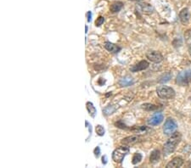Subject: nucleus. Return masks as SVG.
<instances>
[{"label": "nucleus", "mask_w": 191, "mask_h": 168, "mask_svg": "<svg viewBox=\"0 0 191 168\" xmlns=\"http://www.w3.org/2000/svg\"><path fill=\"white\" fill-rule=\"evenodd\" d=\"M181 139L182 136L180 134V132H173L171 137H170V139H168L167 143L165 144L164 149H163L165 154L166 155H169V154H171V153L174 151L178 144H179V143L181 141Z\"/></svg>", "instance_id": "obj_1"}, {"label": "nucleus", "mask_w": 191, "mask_h": 168, "mask_svg": "<svg viewBox=\"0 0 191 168\" xmlns=\"http://www.w3.org/2000/svg\"><path fill=\"white\" fill-rule=\"evenodd\" d=\"M156 93L161 99H171L175 97L174 89L168 86H159L156 88Z\"/></svg>", "instance_id": "obj_2"}, {"label": "nucleus", "mask_w": 191, "mask_h": 168, "mask_svg": "<svg viewBox=\"0 0 191 168\" xmlns=\"http://www.w3.org/2000/svg\"><path fill=\"white\" fill-rule=\"evenodd\" d=\"M129 153V148L125 145V146H121L119 148L115 149V150L112 153V159L113 161L116 163H122L123 159L126 155Z\"/></svg>", "instance_id": "obj_3"}, {"label": "nucleus", "mask_w": 191, "mask_h": 168, "mask_svg": "<svg viewBox=\"0 0 191 168\" xmlns=\"http://www.w3.org/2000/svg\"><path fill=\"white\" fill-rule=\"evenodd\" d=\"M191 82V70L181 71L177 76L176 83L180 86H187Z\"/></svg>", "instance_id": "obj_4"}, {"label": "nucleus", "mask_w": 191, "mask_h": 168, "mask_svg": "<svg viewBox=\"0 0 191 168\" xmlns=\"http://www.w3.org/2000/svg\"><path fill=\"white\" fill-rule=\"evenodd\" d=\"M178 125L177 122H175L173 119L168 118L166 122H165L164 127H163V132L166 135H171L175 131L177 130Z\"/></svg>", "instance_id": "obj_5"}, {"label": "nucleus", "mask_w": 191, "mask_h": 168, "mask_svg": "<svg viewBox=\"0 0 191 168\" xmlns=\"http://www.w3.org/2000/svg\"><path fill=\"white\" fill-rule=\"evenodd\" d=\"M146 57L149 60L154 63H160L163 60V56L158 51H149L146 54Z\"/></svg>", "instance_id": "obj_6"}, {"label": "nucleus", "mask_w": 191, "mask_h": 168, "mask_svg": "<svg viewBox=\"0 0 191 168\" xmlns=\"http://www.w3.org/2000/svg\"><path fill=\"white\" fill-rule=\"evenodd\" d=\"M164 119V115L162 113H156L152 117L148 120V124L150 126H157L161 124Z\"/></svg>", "instance_id": "obj_7"}, {"label": "nucleus", "mask_w": 191, "mask_h": 168, "mask_svg": "<svg viewBox=\"0 0 191 168\" xmlns=\"http://www.w3.org/2000/svg\"><path fill=\"white\" fill-rule=\"evenodd\" d=\"M150 66L148 61L146 60H141L140 62H138V64H136L134 66H132L131 68H130V71L132 72H138V71H144V70L147 69Z\"/></svg>", "instance_id": "obj_8"}, {"label": "nucleus", "mask_w": 191, "mask_h": 168, "mask_svg": "<svg viewBox=\"0 0 191 168\" xmlns=\"http://www.w3.org/2000/svg\"><path fill=\"white\" fill-rule=\"evenodd\" d=\"M140 140H141V138H140L139 136H129V137H127L125 139H122V144H123L124 145H127V146H129V145H132L134 144H137V143L140 141Z\"/></svg>", "instance_id": "obj_9"}, {"label": "nucleus", "mask_w": 191, "mask_h": 168, "mask_svg": "<svg viewBox=\"0 0 191 168\" xmlns=\"http://www.w3.org/2000/svg\"><path fill=\"white\" fill-rule=\"evenodd\" d=\"M184 164V160L181 157H175L171 160V162H168L167 165L166 167L167 168H177L180 167Z\"/></svg>", "instance_id": "obj_10"}, {"label": "nucleus", "mask_w": 191, "mask_h": 168, "mask_svg": "<svg viewBox=\"0 0 191 168\" xmlns=\"http://www.w3.org/2000/svg\"><path fill=\"white\" fill-rule=\"evenodd\" d=\"M179 19L182 23L185 25V24H188L189 21V12L187 8L183 9L179 13Z\"/></svg>", "instance_id": "obj_11"}, {"label": "nucleus", "mask_w": 191, "mask_h": 168, "mask_svg": "<svg viewBox=\"0 0 191 168\" xmlns=\"http://www.w3.org/2000/svg\"><path fill=\"white\" fill-rule=\"evenodd\" d=\"M139 8H140L142 12L145 14V15H150V14L153 13V11H154L153 7H152L150 3H140V4H139Z\"/></svg>", "instance_id": "obj_12"}, {"label": "nucleus", "mask_w": 191, "mask_h": 168, "mask_svg": "<svg viewBox=\"0 0 191 168\" xmlns=\"http://www.w3.org/2000/svg\"><path fill=\"white\" fill-rule=\"evenodd\" d=\"M105 48H106V50H107L108 51H110V52H111V53H118L119 51L121 50V48L119 46H117V45H115V44H114V43H111V42H106V43H105Z\"/></svg>", "instance_id": "obj_13"}, {"label": "nucleus", "mask_w": 191, "mask_h": 168, "mask_svg": "<svg viewBox=\"0 0 191 168\" xmlns=\"http://www.w3.org/2000/svg\"><path fill=\"white\" fill-rule=\"evenodd\" d=\"M160 156H161V153H160V150L158 149H155L151 152L150 154V163L152 164H155L156 162H159L160 160Z\"/></svg>", "instance_id": "obj_14"}, {"label": "nucleus", "mask_w": 191, "mask_h": 168, "mask_svg": "<svg viewBox=\"0 0 191 168\" xmlns=\"http://www.w3.org/2000/svg\"><path fill=\"white\" fill-rule=\"evenodd\" d=\"M122 7H123V3L118 1V2H115V3H112L111 7H110V10L111 11L112 13H117L122 10Z\"/></svg>", "instance_id": "obj_15"}, {"label": "nucleus", "mask_w": 191, "mask_h": 168, "mask_svg": "<svg viewBox=\"0 0 191 168\" xmlns=\"http://www.w3.org/2000/svg\"><path fill=\"white\" fill-rule=\"evenodd\" d=\"M133 79L132 77H129V76H127V77H124V78H122L120 80V85L122 87H128V86H131L133 84Z\"/></svg>", "instance_id": "obj_16"}, {"label": "nucleus", "mask_w": 191, "mask_h": 168, "mask_svg": "<svg viewBox=\"0 0 191 168\" xmlns=\"http://www.w3.org/2000/svg\"><path fill=\"white\" fill-rule=\"evenodd\" d=\"M86 106H87V110H88V111H89V115H91L92 117H94L96 115V113H97V110H96L95 107H94L93 105V103L87 102Z\"/></svg>", "instance_id": "obj_17"}, {"label": "nucleus", "mask_w": 191, "mask_h": 168, "mask_svg": "<svg viewBox=\"0 0 191 168\" xmlns=\"http://www.w3.org/2000/svg\"><path fill=\"white\" fill-rule=\"evenodd\" d=\"M158 108H159V106H155V105H153V104H150V103H146V104L142 105V109L145 110H147V111H153V110H156Z\"/></svg>", "instance_id": "obj_18"}, {"label": "nucleus", "mask_w": 191, "mask_h": 168, "mask_svg": "<svg viewBox=\"0 0 191 168\" xmlns=\"http://www.w3.org/2000/svg\"><path fill=\"white\" fill-rule=\"evenodd\" d=\"M171 78V74L170 72H167L165 73V74H163L162 76H161V78H160V80H159V83H167V82H168L169 80Z\"/></svg>", "instance_id": "obj_19"}, {"label": "nucleus", "mask_w": 191, "mask_h": 168, "mask_svg": "<svg viewBox=\"0 0 191 168\" xmlns=\"http://www.w3.org/2000/svg\"><path fill=\"white\" fill-rule=\"evenodd\" d=\"M141 161H142V155H141V154H139V153H136V154H134V155L132 156V163L133 164V165H136V164H138V162H140Z\"/></svg>", "instance_id": "obj_20"}, {"label": "nucleus", "mask_w": 191, "mask_h": 168, "mask_svg": "<svg viewBox=\"0 0 191 168\" xmlns=\"http://www.w3.org/2000/svg\"><path fill=\"white\" fill-rule=\"evenodd\" d=\"M95 131H96V133H97L99 136H104L105 132H106V131H105V128H104L101 125L96 126Z\"/></svg>", "instance_id": "obj_21"}, {"label": "nucleus", "mask_w": 191, "mask_h": 168, "mask_svg": "<svg viewBox=\"0 0 191 168\" xmlns=\"http://www.w3.org/2000/svg\"><path fill=\"white\" fill-rule=\"evenodd\" d=\"M104 22H105V18L103 16H99L95 20V26L96 27H100Z\"/></svg>", "instance_id": "obj_22"}, {"label": "nucleus", "mask_w": 191, "mask_h": 168, "mask_svg": "<svg viewBox=\"0 0 191 168\" xmlns=\"http://www.w3.org/2000/svg\"><path fill=\"white\" fill-rule=\"evenodd\" d=\"M115 110V109L112 107V106H109L108 107H106V109L103 110V112L106 114V115H111V114H112V112Z\"/></svg>", "instance_id": "obj_23"}, {"label": "nucleus", "mask_w": 191, "mask_h": 168, "mask_svg": "<svg viewBox=\"0 0 191 168\" xmlns=\"http://www.w3.org/2000/svg\"><path fill=\"white\" fill-rule=\"evenodd\" d=\"M93 154H94V155H95L96 158H99V155H100V148H99V146H97V147L94 149V150H93Z\"/></svg>", "instance_id": "obj_24"}, {"label": "nucleus", "mask_w": 191, "mask_h": 168, "mask_svg": "<svg viewBox=\"0 0 191 168\" xmlns=\"http://www.w3.org/2000/svg\"><path fill=\"white\" fill-rule=\"evenodd\" d=\"M86 15H87L88 22H90V21H91V20H92V13H91V11H89V12H87Z\"/></svg>", "instance_id": "obj_25"}, {"label": "nucleus", "mask_w": 191, "mask_h": 168, "mask_svg": "<svg viewBox=\"0 0 191 168\" xmlns=\"http://www.w3.org/2000/svg\"><path fill=\"white\" fill-rule=\"evenodd\" d=\"M102 163L104 165H106V163H107V156L106 155H104L102 157Z\"/></svg>", "instance_id": "obj_26"}, {"label": "nucleus", "mask_w": 191, "mask_h": 168, "mask_svg": "<svg viewBox=\"0 0 191 168\" xmlns=\"http://www.w3.org/2000/svg\"><path fill=\"white\" fill-rule=\"evenodd\" d=\"M189 54H190V56H191V45H190V47H189Z\"/></svg>", "instance_id": "obj_27"}, {"label": "nucleus", "mask_w": 191, "mask_h": 168, "mask_svg": "<svg viewBox=\"0 0 191 168\" xmlns=\"http://www.w3.org/2000/svg\"><path fill=\"white\" fill-rule=\"evenodd\" d=\"M86 33L88 32V27H87V26H86V32H85Z\"/></svg>", "instance_id": "obj_28"}, {"label": "nucleus", "mask_w": 191, "mask_h": 168, "mask_svg": "<svg viewBox=\"0 0 191 168\" xmlns=\"http://www.w3.org/2000/svg\"><path fill=\"white\" fill-rule=\"evenodd\" d=\"M129 1H141V0H129Z\"/></svg>", "instance_id": "obj_29"}]
</instances>
